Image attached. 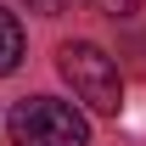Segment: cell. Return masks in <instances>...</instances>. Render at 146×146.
<instances>
[{
  "label": "cell",
  "mask_w": 146,
  "mask_h": 146,
  "mask_svg": "<svg viewBox=\"0 0 146 146\" xmlns=\"http://www.w3.org/2000/svg\"><path fill=\"white\" fill-rule=\"evenodd\" d=\"M56 68H62V79L73 84V96L84 101L90 112H118L124 107V79H118V62H112L101 45H90V39H68L62 51H56Z\"/></svg>",
  "instance_id": "1"
},
{
  "label": "cell",
  "mask_w": 146,
  "mask_h": 146,
  "mask_svg": "<svg viewBox=\"0 0 146 146\" xmlns=\"http://www.w3.org/2000/svg\"><path fill=\"white\" fill-rule=\"evenodd\" d=\"M6 129H11V146H90V124L68 101H56V96L17 101L11 118H6Z\"/></svg>",
  "instance_id": "2"
},
{
  "label": "cell",
  "mask_w": 146,
  "mask_h": 146,
  "mask_svg": "<svg viewBox=\"0 0 146 146\" xmlns=\"http://www.w3.org/2000/svg\"><path fill=\"white\" fill-rule=\"evenodd\" d=\"M17 62H23V23H17V11L0 6V79L17 73Z\"/></svg>",
  "instance_id": "3"
},
{
  "label": "cell",
  "mask_w": 146,
  "mask_h": 146,
  "mask_svg": "<svg viewBox=\"0 0 146 146\" xmlns=\"http://www.w3.org/2000/svg\"><path fill=\"white\" fill-rule=\"evenodd\" d=\"M90 6L101 17H135V11H141V0H90Z\"/></svg>",
  "instance_id": "4"
},
{
  "label": "cell",
  "mask_w": 146,
  "mask_h": 146,
  "mask_svg": "<svg viewBox=\"0 0 146 146\" xmlns=\"http://www.w3.org/2000/svg\"><path fill=\"white\" fill-rule=\"evenodd\" d=\"M28 6H34V11H45V17H62L73 0H28Z\"/></svg>",
  "instance_id": "5"
}]
</instances>
